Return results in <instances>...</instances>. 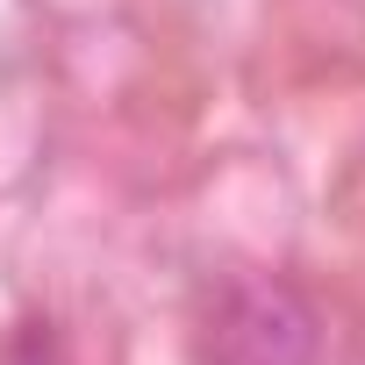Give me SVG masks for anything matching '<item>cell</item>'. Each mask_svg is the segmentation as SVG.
Instances as JSON below:
<instances>
[{
  "label": "cell",
  "instance_id": "6da1fadb",
  "mask_svg": "<svg viewBox=\"0 0 365 365\" xmlns=\"http://www.w3.org/2000/svg\"><path fill=\"white\" fill-rule=\"evenodd\" d=\"M208 365H315L322 322L287 279H230L201 322Z\"/></svg>",
  "mask_w": 365,
  "mask_h": 365
}]
</instances>
